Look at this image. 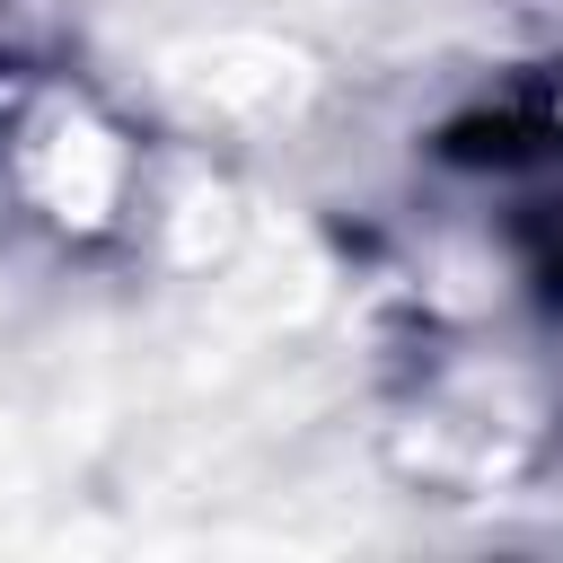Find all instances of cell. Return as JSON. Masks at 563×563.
I'll return each mask as SVG.
<instances>
[{
	"label": "cell",
	"instance_id": "cell-1",
	"mask_svg": "<svg viewBox=\"0 0 563 563\" xmlns=\"http://www.w3.org/2000/svg\"><path fill=\"white\" fill-rule=\"evenodd\" d=\"M0 211L62 255H97L150 211L141 132L70 70H0Z\"/></svg>",
	"mask_w": 563,
	"mask_h": 563
},
{
	"label": "cell",
	"instance_id": "cell-2",
	"mask_svg": "<svg viewBox=\"0 0 563 563\" xmlns=\"http://www.w3.org/2000/svg\"><path fill=\"white\" fill-rule=\"evenodd\" d=\"M545 378H554V396H563V282L545 290Z\"/></svg>",
	"mask_w": 563,
	"mask_h": 563
}]
</instances>
